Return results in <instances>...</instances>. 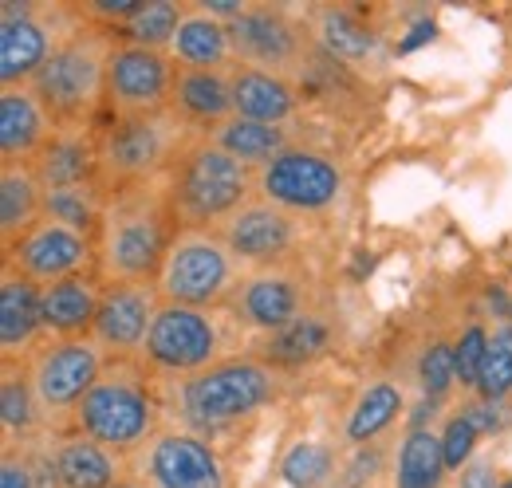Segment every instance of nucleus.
<instances>
[{
    "label": "nucleus",
    "mask_w": 512,
    "mask_h": 488,
    "mask_svg": "<svg viewBox=\"0 0 512 488\" xmlns=\"http://www.w3.org/2000/svg\"><path fill=\"white\" fill-rule=\"evenodd\" d=\"M166 83H170L166 60L150 48L115 52V60L107 63V87L123 107H154L166 95Z\"/></svg>",
    "instance_id": "9b49d317"
},
{
    "label": "nucleus",
    "mask_w": 512,
    "mask_h": 488,
    "mask_svg": "<svg viewBox=\"0 0 512 488\" xmlns=\"http://www.w3.org/2000/svg\"><path fill=\"white\" fill-rule=\"evenodd\" d=\"M158 154H162V130L150 119H130L127 126H119L115 138H111V150H107L111 166L123 170V174L150 170L158 162Z\"/></svg>",
    "instance_id": "412c9836"
},
{
    "label": "nucleus",
    "mask_w": 512,
    "mask_h": 488,
    "mask_svg": "<svg viewBox=\"0 0 512 488\" xmlns=\"http://www.w3.org/2000/svg\"><path fill=\"white\" fill-rule=\"evenodd\" d=\"M485 351H489L485 331H481V327H469V331L461 335V343L453 347V363H457V378H461V386H477V378H481V363H485Z\"/></svg>",
    "instance_id": "e433bc0d"
},
{
    "label": "nucleus",
    "mask_w": 512,
    "mask_h": 488,
    "mask_svg": "<svg viewBox=\"0 0 512 488\" xmlns=\"http://www.w3.org/2000/svg\"><path fill=\"white\" fill-rule=\"evenodd\" d=\"M418 378H422V390L430 402H438L449 390V382L457 378V363H453V347L446 343H434L426 355H422V366H418Z\"/></svg>",
    "instance_id": "c9c22d12"
},
{
    "label": "nucleus",
    "mask_w": 512,
    "mask_h": 488,
    "mask_svg": "<svg viewBox=\"0 0 512 488\" xmlns=\"http://www.w3.org/2000/svg\"><path fill=\"white\" fill-rule=\"evenodd\" d=\"M87 166H91V154L83 142H56L40 162V178L52 189H71V185L83 182Z\"/></svg>",
    "instance_id": "2f4dec72"
},
{
    "label": "nucleus",
    "mask_w": 512,
    "mask_h": 488,
    "mask_svg": "<svg viewBox=\"0 0 512 488\" xmlns=\"http://www.w3.org/2000/svg\"><path fill=\"white\" fill-rule=\"evenodd\" d=\"M79 422L103 445H130L150 426V406L130 382H99L79 402Z\"/></svg>",
    "instance_id": "423d86ee"
},
{
    "label": "nucleus",
    "mask_w": 512,
    "mask_h": 488,
    "mask_svg": "<svg viewBox=\"0 0 512 488\" xmlns=\"http://www.w3.org/2000/svg\"><path fill=\"white\" fill-rule=\"evenodd\" d=\"M209 12H221V16H241V0H209Z\"/></svg>",
    "instance_id": "a18cd8bd"
},
{
    "label": "nucleus",
    "mask_w": 512,
    "mask_h": 488,
    "mask_svg": "<svg viewBox=\"0 0 512 488\" xmlns=\"http://www.w3.org/2000/svg\"><path fill=\"white\" fill-rule=\"evenodd\" d=\"M426 40H434V24L430 20H422V24H414V32L402 40V52H414V48H422Z\"/></svg>",
    "instance_id": "c03bdc74"
},
{
    "label": "nucleus",
    "mask_w": 512,
    "mask_h": 488,
    "mask_svg": "<svg viewBox=\"0 0 512 488\" xmlns=\"http://www.w3.org/2000/svg\"><path fill=\"white\" fill-rule=\"evenodd\" d=\"M501 488H512V481H505V485H501Z\"/></svg>",
    "instance_id": "49530a36"
},
{
    "label": "nucleus",
    "mask_w": 512,
    "mask_h": 488,
    "mask_svg": "<svg viewBox=\"0 0 512 488\" xmlns=\"http://www.w3.org/2000/svg\"><path fill=\"white\" fill-rule=\"evenodd\" d=\"M48 213L60 225H87L91 221V197L79 185H71V189H48Z\"/></svg>",
    "instance_id": "4c0bfd02"
},
{
    "label": "nucleus",
    "mask_w": 512,
    "mask_h": 488,
    "mask_svg": "<svg viewBox=\"0 0 512 488\" xmlns=\"http://www.w3.org/2000/svg\"><path fill=\"white\" fill-rule=\"evenodd\" d=\"M44 134V115L24 91H4L0 95V150L4 154H24L40 142Z\"/></svg>",
    "instance_id": "5701e85b"
},
{
    "label": "nucleus",
    "mask_w": 512,
    "mask_h": 488,
    "mask_svg": "<svg viewBox=\"0 0 512 488\" xmlns=\"http://www.w3.org/2000/svg\"><path fill=\"white\" fill-rule=\"evenodd\" d=\"M461 418L477 429V433H493V429L501 426L497 402H477V406H465V410H461Z\"/></svg>",
    "instance_id": "a19ab883"
},
{
    "label": "nucleus",
    "mask_w": 512,
    "mask_h": 488,
    "mask_svg": "<svg viewBox=\"0 0 512 488\" xmlns=\"http://www.w3.org/2000/svg\"><path fill=\"white\" fill-rule=\"evenodd\" d=\"M178 99L190 115H201V119H217L233 107V87H225L217 75L209 71H186L182 83H178Z\"/></svg>",
    "instance_id": "cd10ccee"
},
{
    "label": "nucleus",
    "mask_w": 512,
    "mask_h": 488,
    "mask_svg": "<svg viewBox=\"0 0 512 488\" xmlns=\"http://www.w3.org/2000/svg\"><path fill=\"white\" fill-rule=\"evenodd\" d=\"M229 284V256L213 241H186L166 256L162 288L178 307L213 304Z\"/></svg>",
    "instance_id": "20e7f679"
},
{
    "label": "nucleus",
    "mask_w": 512,
    "mask_h": 488,
    "mask_svg": "<svg viewBox=\"0 0 512 488\" xmlns=\"http://www.w3.org/2000/svg\"><path fill=\"white\" fill-rule=\"evenodd\" d=\"M461 488H497V469L489 461H473L461 473Z\"/></svg>",
    "instance_id": "79ce46f5"
},
{
    "label": "nucleus",
    "mask_w": 512,
    "mask_h": 488,
    "mask_svg": "<svg viewBox=\"0 0 512 488\" xmlns=\"http://www.w3.org/2000/svg\"><path fill=\"white\" fill-rule=\"evenodd\" d=\"M99 304H103V300L95 296V288H91L87 280H75V276L56 280L52 288L40 292L44 323H48L52 331H79L83 323H95Z\"/></svg>",
    "instance_id": "f3484780"
},
{
    "label": "nucleus",
    "mask_w": 512,
    "mask_h": 488,
    "mask_svg": "<svg viewBox=\"0 0 512 488\" xmlns=\"http://www.w3.org/2000/svg\"><path fill=\"white\" fill-rule=\"evenodd\" d=\"M268 394H272L268 370L253 363L217 366L209 374H197L186 386V414L201 426H221L256 410Z\"/></svg>",
    "instance_id": "f257e3e1"
},
{
    "label": "nucleus",
    "mask_w": 512,
    "mask_h": 488,
    "mask_svg": "<svg viewBox=\"0 0 512 488\" xmlns=\"http://www.w3.org/2000/svg\"><path fill=\"white\" fill-rule=\"evenodd\" d=\"M446 449L430 429H414L398 457V488H442Z\"/></svg>",
    "instance_id": "aec40b11"
},
{
    "label": "nucleus",
    "mask_w": 512,
    "mask_h": 488,
    "mask_svg": "<svg viewBox=\"0 0 512 488\" xmlns=\"http://www.w3.org/2000/svg\"><path fill=\"white\" fill-rule=\"evenodd\" d=\"M44 323L40 292L28 280H4L0 288V343L20 347L32 339V331Z\"/></svg>",
    "instance_id": "6ab92c4d"
},
{
    "label": "nucleus",
    "mask_w": 512,
    "mask_h": 488,
    "mask_svg": "<svg viewBox=\"0 0 512 488\" xmlns=\"http://www.w3.org/2000/svg\"><path fill=\"white\" fill-rule=\"evenodd\" d=\"M0 414H4V426L8 429H24L28 426V418H32L28 390H24L16 378H8V382H4V390H0Z\"/></svg>",
    "instance_id": "ea45409f"
},
{
    "label": "nucleus",
    "mask_w": 512,
    "mask_h": 488,
    "mask_svg": "<svg viewBox=\"0 0 512 488\" xmlns=\"http://www.w3.org/2000/svg\"><path fill=\"white\" fill-rule=\"evenodd\" d=\"M229 40L237 44V52L260 63H284L296 48L292 28L276 12H241L229 28Z\"/></svg>",
    "instance_id": "2eb2a0df"
},
{
    "label": "nucleus",
    "mask_w": 512,
    "mask_h": 488,
    "mask_svg": "<svg viewBox=\"0 0 512 488\" xmlns=\"http://www.w3.org/2000/svg\"><path fill=\"white\" fill-rule=\"evenodd\" d=\"M245 315L253 319L256 327H288L296 315V288L280 276H260L245 288Z\"/></svg>",
    "instance_id": "393cba45"
},
{
    "label": "nucleus",
    "mask_w": 512,
    "mask_h": 488,
    "mask_svg": "<svg viewBox=\"0 0 512 488\" xmlns=\"http://www.w3.org/2000/svg\"><path fill=\"white\" fill-rule=\"evenodd\" d=\"M150 296L138 284H123L111 296H103L99 315H95V335L111 347H134L138 339L150 335Z\"/></svg>",
    "instance_id": "ddd939ff"
},
{
    "label": "nucleus",
    "mask_w": 512,
    "mask_h": 488,
    "mask_svg": "<svg viewBox=\"0 0 512 488\" xmlns=\"http://www.w3.org/2000/svg\"><path fill=\"white\" fill-rule=\"evenodd\" d=\"M473 441H477V429L469 426L465 418H453L442 433V449H446V469H461L473 453Z\"/></svg>",
    "instance_id": "58836bf2"
},
{
    "label": "nucleus",
    "mask_w": 512,
    "mask_h": 488,
    "mask_svg": "<svg viewBox=\"0 0 512 488\" xmlns=\"http://www.w3.org/2000/svg\"><path fill=\"white\" fill-rule=\"evenodd\" d=\"M327 469H331V457L316 441H300L284 457V477H288V485L296 488H316L327 477Z\"/></svg>",
    "instance_id": "f704fd0d"
},
{
    "label": "nucleus",
    "mask_w": 512,
    "mask_h": 488,
    "mask_svg": "<svg viewBox=\"0 0 512 488\" xmlns=\"http://www.w3.org/2000/svg\"><path fill=\"white\" fill-rule=\"evenodd\" d=\"M36 209H40L36 182H32L28 174L8 170V174H4V182H0V229H4V237H12L16 229L32 225Z\"/></svg>",
    "instance_id": "c85d7f7f"
},
{
    "label": "nucleus",
    "mask_w": 512,
    "mask_h": 488,
    "mask_svg": "<svg viewBox=\"0 0 512 488\" xmlns=\"http://www.w3.org/2000/svg\"><path fill=\"white\" fill-rule=\"evenodd\" d=\"M229 248L237 256H249V260H272L280 256L288 244H292V221L280 213V209H241L233 221H229Z\"/></svg>",
    "instance_id": "4468645a"
},
{
    "label": "nucleus",
    "mask_w": 512,
    "mask_h": 488,
    "mask_svg": "<svg viewBox=\"0 0 512 488\" xmlns=\"http://www.w3.org/2000/svg\"><path fill=\"white\" fill-rule=\"evenodd\" d=\"M56 477L64 488H111L115 469L111 457L95 441H67L56 457Z\"/></svg>",
    "instance_id": "4be33fe9"
},
{
    "label": "nucleus",
    "mask_w": 512,
    "mask_h": 488,
    "mask_svg": "<svg viewBox=\"0 0 512 488\" xmlns=\"http://www.w3.org/2000/svg\"><path fill=\"white\" fill-rule=\"evenodd\" d=\"M398 410H402L398 386H390V382L371 386V390L359 398V406H355V414H351V422H347V437H351V441H371L379 429H386L394 422Z\"/></svg>",
    "instance_id": "a878e982"
},
{
    "label": "nucleus",
    "mask_w": 512,
    "mask_h": 488,
    "mask_svg": "<svg viewBox=\"0 0 512 488\" xmlns=\"http://www.w3.org/2000/svg\"><path fill=\"white\" fill-rule=\"evenodd\" d=\"M48 63V36L28 16H8L0 24V79L16 83Z\"/></svg>",
    "instance_id": "dca6fc26"
},
{
    "label": "nucleus",
    "mask_w": 512,
    "mask_h": 488,
    "mask_svg": "<svg viewBox=\"0 0 512 488\" xmlns=\"http://www.w3.org/2000/svg\"><path fill=\"white\" fill-rule=\"evenodd\" d=\"M217 146L233 154L237 162H272L284 154V130L253 119H233L217 130Z\"/></svg>",
    "instance_id": "b1692460"
},
{
    "label": "nucleus",
    "mask_w": 512,
    "mask_h": 488,
    "mask_svg": "<svg viewBox=\"0 0 512 488\" xmlns=\"http://www.w3.org/2000/svg\"><path fill=\"white\" fill-rule=\"evenodd\" d=\"M162 256V221L150 209H123L107 229V268L123 280L146 276Z\"/></svg>",
    "instance_id": "6e6552de"
},
{
    "label": "nucleus",
    "mask_w": 512,
    "mask_h": 488,
    "mask_svg": "<svg viewBox=\"0 0 512 488\" xmlns=\"http://www.w3.org/2000/svg\"><path fill=\"white\" fill-rule=\"evenodd\" d=\"M99 355L91 343H64L48 351L36 366V394L44 406H71L83 402L99 382Z\"/></svg>",
    "instance_id": "1a4fd4ad"
},
{
    "label": "nucleus",
    "mask_w": 512,
    "mask_h": 488,
    "mask_svg": "<svg viewBox=\"0 0 512 488\" xmlns=\"http://www.w3.org/2000/svg\"><path fill=\"white\" fill-rule=\"evenodd\" d=\"M320 32H323V44L335 56H343V60H363L375 48V36L363 24H355L347 12H323Z\"/></svg>",
    "instance_id": "7c9ffc66"
},
{
    "label": "nucleus",
    "mask_w": 512,
    "mask_h": 488,
    "mask_svg": "<svg viewBox=\"0 0 512 488\" xmlns=\"http://www.w3.org/2000/svg\"><path fill=\"white\" fill-rule=\"evenodd\" d=\"M150 473L162 488H221V465L197 437L170 433L154 445Z\"/></svg>",
    "instance_id": "9d476101"
},
{
    "label": "nucleus",
    "mask_w": 512,
    "mask_h": 488,
    "mask_svg": "<svg viewBox=\"0 0 512 488\" xmlns=\"http://www.w3.org/2000/svg\"><path fill=\"white\" fill-rule=\"evenodd\" d=\"M217 347V335H213V323L197 311V307H162L150 323V335H146V355L154 363L170 366V370H193V366H205L209 355Z\"/></svg>",
    "instance_id": "39448f33"
},
{
    "label": "nucleus",
    "mask_w": 512,
    "mask_h": 488,
    "mask_svg": "<svg viewBox=\"0 0 512 488\" xmlns=\"http://www.w3.org/2000/svg\"><path fill=\"white\" fill-rule=\"evenodd\" d=\"M20 268L32 280H67L83 260H87V244L79 233H71L64 225H44L36 233H28L16 248Z\"/></svg>",
    "instance_id": "f8f14e48"
},
{
    "label": "nucleus",
    "mask_w": 512,
    "mask_h": 488,
    "mask_svg": "<svg viewBox=\"0 0 512 488\" xmlns=\"http://www.w3.org/2000/svg\"><path fill=\"white\" fill-rule=\"evenodd\" d=\"M233 107L241 111V119L276 126L292 111V91L264 71H241L233 79Z\"/></svg>",
    "instance_id": "a211bd4d"
},
{
    "label": "nucleus",
    "mask_w": 512,
    "mask_h": 488,
    "mask_svg": "<svg viewBox=\"0 0 512 488\" xmlns=\"http://www.w3.org/2000/svg\"><path fill=\"white\" fill-rule=\"evenodd\" d=\"M229 52V32L209 20V16H197V20H186L178 28V56L186 63H197V67H209V63H221Z\"/></svg>",
    "instance_id": "bb28decb"
},
{
    "label": "nucleus",
    "mask_w": 512,
    "mask_h": 488,
    "mask_svg": "<svg viewBox=\"0 0 512 488\" xmlns=\"http://www.w3.org/2000/svg\"><path fill=\"white\" fill-rule=\"evenodd\" d=\"M178 8L158 0V4H142L134 16H130V36L142 44V48H154V44H166L174 32H178ZM178 40V36H174Z\"/></svg>",
    "instance_id": "72a5a7b5"
},
{
    "label": "nucleus",
    "mask_w": 512,
    "mask_h": 488,
    "mask_svg": "<svg viewBox=\"0 0 512 488\" xmlns=\"http://www.w3.org/2000/svg\"><path fill=\"white\" fill-rule=\"evenodd\" d=\"M323 347H327V327L320 319H292L288 327L276 331L268 351L280 363H304V359H316Z\"/></svg>",
    "instance_id": "c756f323"
},
{
    "label": "nucleus",
    "mask_w": 512,
    "mask_h": 488,
    "mask_svg": "<svg viewBox=\"0 0 512 488\" xmlns=\"http://www.w3.org/2000/svg\"><path fill=\"white\" fill-rule=\"evenodd\" d=\"M99 75H103L99 56L91 48H83V44H71V48L52 52L48 63L36 71V91L52 111L75 115L95 99Z\"/></svg>",
    "instance_id": "0eeeda50"
},
{
    "label": "nucleus",
    "mask_w": 512,
    "mask_h": 488,
    "mask_svg": "<svg viewBox=\"0 0 512 488\" xmlns=\"http://www.w3.org/2000/svg\"><path fill=\"white\" fill-rule=\"evenodd\" d=\"M245 189H249L245 166L233 154H225L221 146H205V150L190 154V162L182 166L178 201L193 217H217V213L237 209Z\"/></svg>",
    "instance_id": "f03ea898"
},
{
    "label": "nucleus",
    "mask_w": 512,
    "mask_h": 488,
    "mask_svg": "<svg viewBox=\"0 0 512 488\" xmlns=\"http://www.w3.org/2000/svg\"><path fill=\"white\" fill-rule=\"evenodd\" d=\"M0 488H32V477H28L24 465L4 461V469H0Z\"/></svg>",
    "instance_id": "37998d69"
},
{
    "label": "nucleus",
    "mask_w": 512,
    "mask_h": 488,
    "mask_svg": "<svg viewBox=\"0 0 512 488\" xmlns=\"http://www.w3.org/2000/svg\"><path fill=\"white\" fill-rule=\"evenodd\" d=\"M260 189L288 209H323L339 193V170L320 154H280L264 166Z\"/></svg>",
    "instance_id": "7ed1b4c3"
},
{
    "label": "nucleus",
    "mask_w": 512,
    "mask_h": 488,
    "mask_svg": "<svg viewBox=\"0 0 512 488\" xmlns=\"http://www.w3.org/2000/svg\"><path fill=\"white\" fill-rule=\"evenodd\" d=\"M477 390L485 394V402H501L512 394V331H501L489 351H485V363H481V378H477Z\"/></svg>",
    "instance_id": "473e14b6"
}]
</instances>
